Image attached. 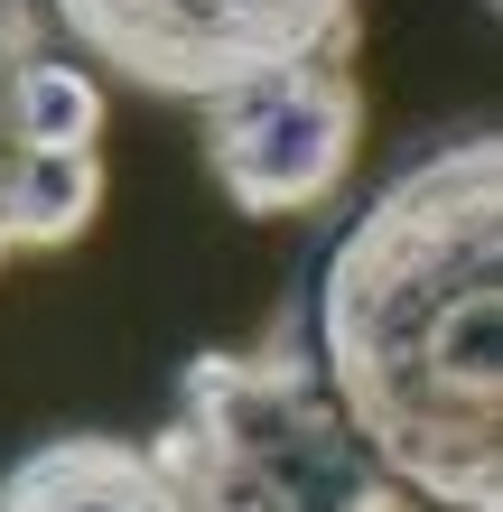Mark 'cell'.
Instances as JSON below:
<instances>
[{"label": "cell", "mask_w": 503, "mask_h": 512, "mask_svg": "<svg viewBox=\"0 0 503 512\" xmlns=\"http://www.w3.org/2000/svg\"><path fill=\"white\" fill-rule=\"evenodd\" d=\"M317 373L401 494L503 512V140L382 187L317 280Z\"/></svg>", "instance_id": "cell-1"}, {"label": "cell", "mask_w": 503, "mask_h": 512, "mask_svg": "<svg viewBox=\"0 0 503 512\" xmlns=\"http://www.w3.org/2000/svg\"><path fill=\"white\" fill-rule=\"evenodd\" d=\"M56 28L159 103H205L233 84L299 66V56H354L364 0H47Z\"/></svg>", "instance_id": "cell-3"}, {"label": "cell", "mask_w": 503, "mask_h": 512, "mask_svg": "<svg viewBox=\"0 0 503 512\" xmlns=\"http://www.w3.org/2000/svg\"><path fill=\"white\" fill-rule=\"evenodd\" d=\"M0 512H187V503L140 438L75 429V438H38L28 457H10Z\"/></svg>", "instance_id": "cell-6"}, {"label": "cell", "mask_w": 503, "mask_h": 512, "mask_svg": "<svg viewBox=\"0 0 503 512\" xmlns=\"http://www.w3.org/2000/svg\"><path fill=\"white\" fill-rule=\"evenodd\" d=\"M150 457L187 512H410L289 317L261 345H215L177 373V410Z\"/></svg>", "instance_id": "cell-2"}, {"label": "cell", "mask_w": 503, "mask_h": 512, "mask_svg": "<svg viewBox=\"0 0 503 512\" xmlns=\"http://www.w3.org/2000/svg\"><path fill=\"white\" fill-rule=\"evenodd\" d=\"M103 215V84L47 47L38 0H0V270L84 243Z\"/></svg>", "instance_id": "cell-4"}, {"label": "cell", "mask_w": 503, "mask_h": 512, "mask_svg": "<svg viewBox=\"0 0 503 512\" xmlns=\"http://www.w3.org/2000/svg\"><path fill=\"white\" fill-rule=\"evenodd\" d=\"M196 149L233 215H317L364 149V75L354 56H299L233 94H205Z\"/></svg>", "instance_id": "cell-5"}]
</instances>
